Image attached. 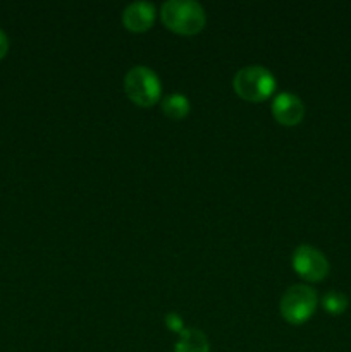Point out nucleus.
<instances>
[{"instance_id": "f257e3e1", "label": "nucleus", "mask_w": 351, "mask_h": 352, "mask_svg": "<svg viewBox=\"0 0 351 352\" xmlns=\"http://www.w3.org/2000/svg\"><path fill=\"white\" fill-rule=\"evenodd\" d=\"M165 28L179 34H195L206 23L205 9L195 0H167L160 9Z\"/></svg>"}, {"instance_id": "f03ea898", "label": "nucleus", "mask_w": 351, "mask_h": 352, "mask_svg": "<svg viewBox=\"0 0 351 352\" xmlns=\"http://www.w3.org/2000/svg\"><path fill=\"white\" fill-rule=\"evenodd\" d=\"M234 91L250 102H264L275 91V76L264 65H248L234 76Z\"/></svg>"}, {"instance_id": "7ed1b4c3", "label": "nucleus", "mask_w": 351, "mask_h": 352, "mask_svg": "<svg viewBox=\"0 0 351 352\" xmlns=\"http://www.w3.org/2000/svg\"><path fill=\"white\" fill-rule=\"evenodd\" d=\"M124 89L133 103L151 107L160 100L162 85L158 76L147 65H134L124 78Z\"/></svg>"}, {"instance_id": "20e7f679", "label": "nucleus", "mask_w": 351, "mask_h": 352, "mask_svg": "<svg viewBox=\"0 0 351 352\" xmlns=\"http://www.w3.org/2000/svg\"><path fill=\"white\" fill-rule=\"evenodd\" d=\"M317 302L319 298L312 287L303 284L291 285L281 298V315L291 325H301L315 313Z\"/></svg>"}, {"instance_id": "39448f33", "label": "nucleus", "mask_w": 351, "mask_h": 352, "mask_svg": "<svg viewBox=\"0 0 351 352\" xmlns=\"http://www.w3.org/2000/svg\"><path fill=\"white\" fill-rule=\"evenodd\" d=\"M292 268L305 280L320 282L329 274V261L317 248L299 244L292 253Z\"/></svg>"}, {"instance_id": "423d86ee", "label": "nucleus", "mask_w": 351, "mask_h": 352, "mask_svg": "<svg viewBox=\"0 0 351 352\" xmlns=\"http://www.w3.org/2000/svg\"><path fill=\"white\" fill-rule=\"evenodd\" d=\"M272 116L282 126H296L305 117V105L298 95L282 91L272 100Z\"/></svg>"}, {"instance_id": "0eeeda50", "label": "nucleus", "mask_w": 351, "mask_h": 352, "mask_svg": "<svg viewBox=\"0 0 351 352\" xmlns=\"http://www.w3.org/2000/svg\"><path fill=\"white\" fill-rule=\"evenodd\" d=\"M155 16V6L148 2H133L124 9L123 12V23L124 26L134 33H143V31L150 30L153 24Z\"/></svg>"}, {"instance_id": "6e6552de", "label": "nucleus", "mask_w": 351, "mask_h": 352, "mask_svg": "<svg viewBox=\"0 0 351 352\" xmlns=\"http://www.w3.org/2000/svg\"><path fill=\"white\" fill-rule=\"evenodd\" d=\"M174 352H210L209 339L198 329H184L179 333Z\"/></svg>"}, {"instance_id": "1a4fd4ad", "label": "nucleus", "mask_w": 351, "mask_h": 352, "mask_svg": "<svg viewBox=\"0 0 351 352\" xmlns=\"http://www.w3.org/2000/svg\"><path fill=\"white\" fill-rule=\"evenodd\" d=\"M162 110L167 117L179 120L188 116L189 110H191V103L182 93H171V95L162 98Z\"/></svg>"}, {"instance_id": "9d476101", "label": "nucleus", "mask_w": 351, "mask_h": 352, "mask_svg": "<svg viewBox=\"0 0 351 352\" xmlns=\"http://www.w3.org/2000/svg\"><path fill=\"white\" fill-rule=\"evenodd\" d=\"M322 308L330 315H341L348 308V298L343 292L330 291L322 298Z\"/></svg>"}, {"instance_id": "9b49d317", "label": "nucleus", "mask_w": 351, "mask_h": 352, "mask_svg": "<svg viewBox=\"0 0 351 352\" xmlns=\"http://www.w3.org/2000/svg\"><path fill=\"white\" fill-rule=\"evenodd\" d=\"M165 325L171 332L181 333L184 330V323H182V318L178 315V313H167L165 315Z\"/></svg>"}, {"instance_id": "f8f14e48", "label": "nucleus", "mask_w": 351, "mask_h": 352, "mask_svg": "<svg viewBox=\"0 0 351 352\" xmlns=\"http://www.w3.org/2000/svg\"><path fill=\"white\" fill-rule=\"evenodd\" d=\"M7 50H9V38H7V34L0 30V58L6 57Z\"/></svg>"}]
</instances>
